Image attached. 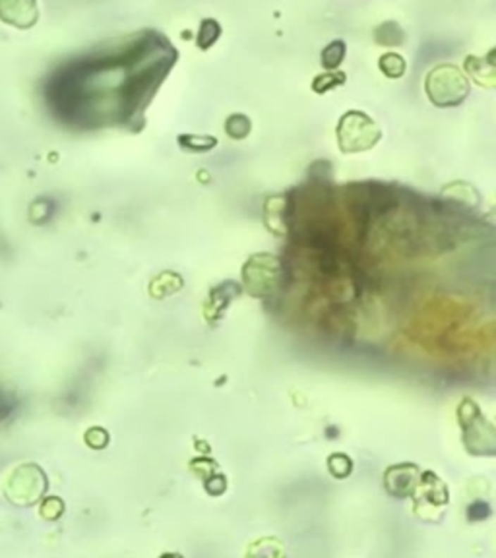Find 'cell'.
Masks as SVG:
<instances>
[{
  "mask_svg": "<svg viewBox=\"0 0 496 558\" xmlns=\"http://www.w3.org/2000/svg\"><path fill=\"white\" fill-rule=\"evenodd\" d=\"M425 93L434 107H457L469 95V82L454 64H438L426 74Z\"/></svg>",
  "mask_w": 496,
  "mask_h": 558,
  "instance_id": "6da1fadb",
  "label": "cell"
},
{
  "mask_svg": "<svg viewBox=\"0 0 496 558\" xmlns=\"http://www.w3.org/2000/svg\"><path fill=\"white\" fill-rule=\"evenodd\" d=\"M337 146L341 154H361L368 151L382 138L378 124L363 111H347L337 124Z\"/></svg>",
  "mask_w": 496,
  "mask_h": 558,
  "instance_id": "7a4b0ae2",
  "label": "cell"
},
{
  "mask_svg": "<svg viewBox=\"0 0 496 558\" xmlns=\"http://www.w3.org/2000/svg\"><path fill=\"white\" fill-rule=\"evenodd\" d=\"M386 490L394 496L411 495L418 485V469L413 464H399L384 473Z\"/></svg>",
  "mask_w": 496,
  "mask_h": 558,
  "instance_id": "3957f363",
  "label": "cell"
},
{
  "mask_svg": "<svg viewBox=\"0 0 496 558\" xmlns=\"http://www.w3.org/2000/svg\"><path fill=\"white\" fill-rule=\"evenodd\" d=\"M465 68V76L473 78L475 84H479L480 87H487V89H492L496 85V70H495V62H488L480 56H475V54H469L464 62Z\"/></svg>",
  "mask_w": 496,
  "mask_h": 558,
  "instance_id": "277c9868",
  "label": "cell"
},
{
  "mask_svg": "<svg viewBox=\"0 0 496 558\" xmlns=\"http://www.w3.org/2000/svg\"><path fill=\"white\" fill-rule=\"evenodd\" d=\"M374 41L382 46H397L405 41V31L397 22H384L374 31Z\"/></svg>",
  "mask_w": 496,
  "mask_h": 558,
  "instance_id": "5b68a950",
  "label": "cell"
},
{
  "mask_svg": "<svg viewBox=\"0 0 496 558\" xmlns=\"http://www.w3.org/2000/svg\"><path fill=\"white\" fill-rule=\"evenodd\" d=\"M378 68L390 80H399L407 72V61L397 53H384L378 58Z\"/></svg>",
  "mask_w": 496,
  "mask_h": 558,
  "instance_id": "8992f818",
  "label": "cell"
},
{
  "mask_svg": "<svg viewBox=\"0 0 496 558\" xmlns=\"http://www.w3.org/2000/svg\"><path fill=\"white\" fill-rule=\"evenodd\" d=\"M347 54V45L343 39H333L320 54V64L324 70H337Z\"/></svg>",
  "mask_w": 496,
  "mask_h": 558,
  "instance_id": "52a82bcc",
  "label": "cell"
},
{
  "mask_svg": "<svg viewBox=\"0 0 496 558\" xmlns=\"http://www.w3.org/2000/svg\"><path fill=\"white\" fill-rule=\"evenodd\" d=\"M219 37H221V25L213 18H206L200 23V31L196 35V45H198L200 51H208V49L216 45Z\"/></svg>",
  "mask_w": 496,
  "mask_h": 558,
  "instance_id": "ba28073f",
  "label": "cell"
},
{
  "mask_svg": "<svg viewBox=\"0 0 496 558\" xmlns=\"http://www.w3.org/2000/svg\"><path fill=\"white\" fill-rule=\"evenodd\" d=\"M345 72H340V70H326L324 74H318L312 82V89L318 93V95H324L330 89H335L340 85L345 84Z\"/></svg>",
  "mask_w": 496,
  "mask_h": 558,
  "instance_id": "9c48e42d",
  "label": "cell"
},
{
  "mask_svg": "<svg viewBox=\"0 0 496 558\" xmlns=\"http://www.w3.org/2000/svg\"><path fill=\"white\" fill-rule=\"evenodd\" d=\"M178 146L186 151H209L217 146V140L213 136H196V134H180L178 136Z\"/></svg>",
  "mask_w": 496,
  "mask_h": 558,
  "instance_id": "30bf717a",
  "label": "cell"
},
{
  "mask_svg": "<svg viewBox=\"0 0 496 558\" xmlns=\"http://www.w3.org/2000/svg\"><path fill=\"white\" fill-rule=\"evenodd\" d=\"M250 130H252L250 118L247 115H240V113L231 115L227 118V123H225V132L232 140H244L250 134Z\"/></svg>",
  "mask_w": 496,
  "mask_h": 558,
  "instance_id": "8fae6325",
  "label": "cell"
},
{
  "mask_svg": "<svg viewBox=\"0 0 496 558\" xmlns=\"http://www.w3.org/2000/svg\"><path fill=\"white\" fill-rule=\"evenodd\" d=\"M328 469L335 479H345L353 471V461L345 454H333L328 459Z\"/></svg>",
  "mask_w": 496,
  "mask_h": 558,
  "instance_id": "7c38bea8",
  "label": "cell"
},
{
  "mask_svg": "<svg viewBox=\"0 0 496 558\" xmlns=\"http://www.w3.org/2000/svg\"><path fill=\"white\" fill-rule=\"evenodd\" d=\"M108 442V434L103 430V428H92L87 433V444L93 446V448H103L105 444Z\"/></svg>",
  "mask_w": 496,
  "mask_h": 558,
  "instance_id": "4fadbf2b",
  "label": "cell"
},
{
  "mask_svg": "<svg viewBox=\"0 0 496 558\" xmlns=\"http://www.w3.org/2000/svg\"><path fill=\"white\" fill-rule=\"evenodd\" d=\"M12 407H14V402L6 394H0V421H4L10 415Z\"/></svg>",
  "mask_w": 496,
  "mask_h": 558,
  "instance_id": "5bb4252c",
  "label": "cell"
}]
</instances>
